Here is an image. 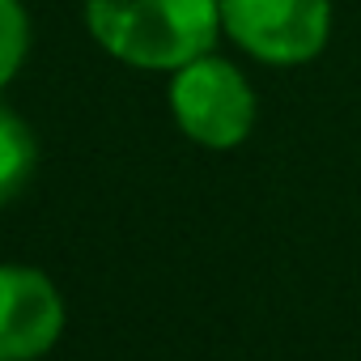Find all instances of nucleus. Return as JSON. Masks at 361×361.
<instances>
[{"label": "nucleus", "instance_id": "f257e3e1", "mask_svg": "<svg viewBox=\"0 0 361 361\" xmlns=\"http://www.w3.org/2000/svg\"><path fill=\"white\" fill-rule=\"evenodd\" d=\"M94 43L119 64L174 73L221 39V0H85Z\"/></svg>", "mask_w": 361, "mask_h": 361}, {"label": "nucleus", "instance_id": "f03ea898", "mask_svg": "<svg viewBox=\"0 0 361 361\" xmlns=\"http://www.w3.org/2000/svg\"><path fill=\"white\" fill-rule=\"evenodd\" d=\"M255 90L226 56H200L170 77V115L188 140L204 149H234L255 128Z\"/></svg>", "mask_w": 361, "mask_h": 361}, {"label": "nucleus", "instance_id": "7ed1b4c3", "mask_svg": "<svg viewBox=\"0 0 361 361\" xmlns=\"http://www.w3.org/2000/svg\"><path fill=\"white\" fill-rule=\"evenodd\" d=\"M221 30L259 64L298 68L331 39V0H221Z\"/></svg>", "mask_w": 361, "mask_h": 361}, {"label": "nucleus", "instance_id": "20e7f679", "mask_svg": "<svg viewBox=\"0 0 361 361\" xmlns=\"http://www.w3.org/2000/svg\"><path fill=\"white\" fill-rule=\"evenodd\" d=\"M64 331V302L39 268L0 264V361H35Z\"/></svg>", "mask_w": 361, "mask_h": 361}, {"label": "nucleus", "instance_id": "39448f33", "mask_svg": "<svg viewBox=\"0 0 361 361\" xmlns=\"http://www.w3.org/2000/svg\"><path fill=\"white\" fill-rule=\"evenodd\" d=\"M35 161H39V145L30 123L0 102V204H9L30 183Z\"/></svg>", "mask_w": 361, "mask_h": 361}, {"label": "nucleus", "instance_id": "423d86ee", "mask_svg": "<svg viewBox=\"0 0 361 361\" xmlns=\"http://www.w3.org/2000/svg\"><path fill=\"white\" fill-rule=\"evenodd\" d=\"M30 51V18L22 0H0V90H5Z\"/></svg>", "mask_w": 361, "mask_h": 361}]
</instances>
